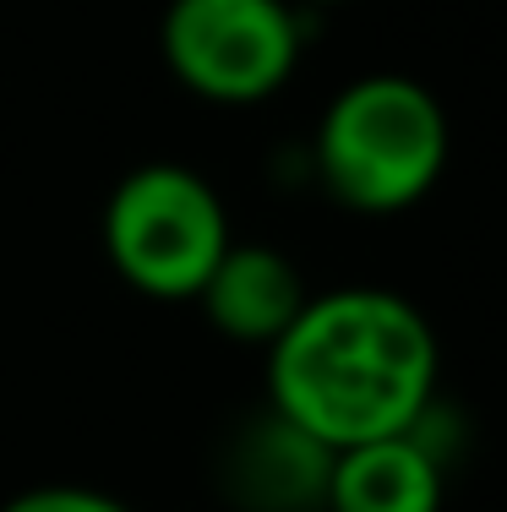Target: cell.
Wrapping results in <instances>:
<instances>
[{
  "mask_svg": "<svg viewBox=\"0 0 507 512\" xmlns=\"http://www.w3.org/2000/svg\"><path fill=\"white\" fill-rule=\"evenodd\" d=\"M437 387V327L382 284L322 289L268 344V404L333 453L404 436Z\"/></svg>",
  "mask_w": 507,
  "mask_h": 512,
  "instance_id": "6da1fadb",
  "label": "cell"
},
{
  "mask_svg": "<svg viewBox=\"0 0 507 512\" xmlns=\"http://www.w3.org/2000/svg\"><path fill=\"white\" fill-rule=\"evenodd\" d=\"M0 512H137L126 507L120 496L99 491V485H71V480H55V485H28V491L6 496Z\"/></svg>",
  "mask_w": 507,
  "mask_h": 512,
  "instance_id": "ba28073f",
  "label": "cell"
},
{
  "mask_svg": "<svg viewBox=\"0 0 507 512\" xmlns=\"http://www.w3.org/2000/svg\"><path fill=\"white\" fill-rule=\"evenodd\" d=\"M328 474L333 447L306 436L273 404L240 414L213 463L229 512H328Z\"/></svg>",
  "mask_w": 507,
  "mask_h": 512,
  "instance_id": "5b68a950",
  "label": "cell"
},
{
  "mask_svg": "<svg viewBox=\"0 0 507 512\" xmlns=\"http://www.w3.org/2000/svg\"><path fill=\"white\" fill-rule=\"evenodd\" d=\"M311 39V11L295 0H169L159 55L169 77L202 104L251 109L295 82Z\"/></svg>",
  "mask_w": 507,
  "mask_h": 512,
  "instance_id": "277c9868",
  "label": "cell"
},
{
  "mask_svg": "<svg viewBox=\"0 0 507 512\" xmlns=\"http://www.w3.org/2000/svg\"><path fill=\"white\" fill-rule=\"evenodd\" d=\"M448 469L415 436H382L333 453L328 512H442Z\"/></svg>",
  "mask_w": 507,
  "mask_h": 512,
  "instance_id": "52a82bcc",
  "label": "cell"
},
{
  "mask_svg": "<svg viewBox=\"0 0 507 512\" xmlns=\"http://www.w3.org/2000/svg\"><path fill=\"white\" fill-rule=\"evenodd\" d=\"M99 240L126 289L148 300H197L235 229L202 169L153 158L115 180L99 213Z\"/></svg>",
  "mask_w": 507,
  "mask_h": 512,
  "instance_id": "3957f363",
  "label": "cell"
},
{
  "mask_svg": "<svg viewBox=\"0 0 507 512\" xmlns=\"http://www.w3.org/2000/svg\"><path fill=\"white\" fill-rule=\"evenodd\" d=\"M306 153L311 186H322L344 213L398 218L448 175L453 126L420 77L366 71L328 99Z\"/></svg>",
  "mask_w": 507,
  "mask_h": 512,
  "instance_id": "7a4b0ae2",
  "label": "cell"
},
{
  "mask_svg": "<svg viewBox=\"0 0 507 512\" xmlns=\"http://www.w3.org/2000/svg\"><path fill=\"white\" fill-rule=\"evenodd\" d=\"M300 11H311V17H322V11H333V6H349V0H295Z\"/></svg>",
  "mask_w": 507,
  "mask_h": 512,
  "instance_id": "9c48e42d",
  "label": "cell"
},
{
  "mask_svg": "<svg viewBox=\"0 0 507 512\" xmlns=\"http://www.w3.org/2000/svg\"><path fill=\"white\" fill-rule=\"evenodd\" d=\"M311 300L300 267L289 262V251L262 246V240H229V251L213 262L208 284L197 289V306L208 316V327L229 344L268 349L284 338V327L300 316Z\"/></svg>",
  "mask_w": 507,
  "mask_h": 512,
  "instance_id": "8992f818",
  "label": "cell"
}]
</instances>
